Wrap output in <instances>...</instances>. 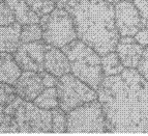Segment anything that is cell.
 Instances as JSON below:
<instances>
[{
    "label": "cell",
    "instance_id": "6da1fadb",
    "mask_svg": "<svg viewBox=\"0 0 148 136\" xmlns=\"http://www.w3.org/2000/svg\"><path fill=\"white\" fill-rule=\"evenodd\" d=\"M96 92L107 131L148 132V81L138 70L104 77Z\"/></svg>",
    "mask_w": 148,
    "mask_h": 136
},
{
    "label": "cell",
    "instance_id": "7a4b0ae2",
    "mask_svg": "<svg viewBox=\"0 0 148 136\" xmlns=\"http://www.w3.org/2000/svg\"><path fill=\"white\" fill-rule=\"evenodd\" d=\"M65 8L74 20L79 40L101 56L115 51L120 35L113 4L105 0H69Z\"/></svg>",
    "mask_w": 148,
    "mask_h": 136
},
{
    "label": "cell",
    "instance_id": "3957f363",
    "mask_svg": "<svg viewBox=\"0 0 148 136\" xmlns=\"http://www.w3.org/2000/svg\"><path fill=\"white\" fill-rule=\"evenodd\" d=\"M71 64V73L97 90L104 79L101 56L93 48L77 39L61 48Z\"/></svg>",
    "mask_w": 148,
    "mask_h": 136
},
{
    "label": "cell",
    "instance_id": "277c9868",
    "mask_svg": "<svg viewBox=\"0 0 148 136\" xmlns=\"http://www.w3.org/2000/svg\"><path fill=\"white\" fill-rule=\"evenodd\" d=\"M42 41L48 45L63 48L78 39L74 20L66 8H56L54 10L40 17Z\"/></svg>",
    "mask_w": 148,
    "mask_h": 136
},
{
    "label": "cell",
    "instance_id": "5b68a950",
    "mask_svg": "<svg viewBox=\"0 0 148 136\" xmlns=\"http://www.w3.org/2000/svg\"><path fill=\"white\" fill-rule=\"evenodd\" d=\"M59 107L69 112L73 109L97 99V92L72 73L59 77L56 85Z\"/></svg>",
    "mask_w": 148,
    "mask_h": 136
},
{
    "label": "cell",
    "instance_id": "8992f818",
    "mask_svg": "<svg viewBox=\"0 0 148 136\" xmlns=\"http://www.w3.org/2000/svg\"><path fill=\"white\" fill-rule=\"evenodd\" d=\"M66 132H108L101 102L93 100L67 112Z\"/></svg>",
    "mask_w": 148,
    "mask_h": 136
},
{
    "label": "cell",
    "instance_id": "52a82bcc",
    "mask_svg": "<svg viewBox=\"0 0 148 136\" xmlns=\"http://www.w3.org/2000/svg\"><path fill=\"white\" fill-rule=\"evenodd\" d=\"M19 132H52V111L23 101L14 114Z\"/></svg>",
    "mask_w": 148,
    "mask_h": 136
},
{
    "label": "cell",
    "instance_id": "ba28073f",
    "mask_svg": "<svg viewBox=\"0 0 148 136\" xmlns=\"http://www.w3.org/2000/svg\"><path fill=\"white\" fill-rule=\"evenodd\" d=\"M46 43L35 41L30 43H21L14 56L22 71H33L40 73L45 71V52Z\"/></svg>",
    "mask_w": 148,
    "mask_h": 136
},
{
    "label": "cell",
    "instance_id": "9c48e42d",
    "mask_svg": "<svg viewBox=\"0 0 148 136\" xmlns=\"http://www.w3.org/2000/svg\"><path fill=\"white\" fill-rule=\"evenodd\" d=\"M114 8L115 23L120 37H134L139 30L145 27L134 2L122 0L114 5Z\"/></svg>",
    "mask_w": 148,
    "mask_h": 136
},
{
    "label": "cell",
    "instance_id": "30bf717a",
    "mask_svg": "<svg viewBox=\"0 0 148 136\" xmlns=\"http://www.w3.org/2000/svg\"><path fill=\"white\" fill-rule=\"evenodd\" d=\"M14 86L18 96L30 102L34 101L45 89L40 74L33 71H23Z\"/></svg>",
    "mask_w": 148,
    "mask_h": 136
},
{
    "label": "cell",
    "instance_id": "8fae6325",
    "mask_svg": "<svg viewBox=\"0 0 148 136\" xmlns=\"http://www.w3.org/2000/svg\"><path fill=\"white\" fill-rule=\"evenodd\" d=\"M145 48L134 37H121L115 49L124 68L137 69Z\"/></svg>",
    "mask_w": 148,
    "mask_h": 136
},
{
    "label": "cell",
    "instance_id": "7c38bea8",
    "mask_svg": "<svg viewBox=\"0 0 148 136\" xmlns=\"http://www.w3.org/2000/svg\"><path fill=\"white\" fill-rule=\"evenodd\" d=\"M45 71L57 77L71 73V64L66 54L60 48L46 45L45 52Z\"/></svg>",
    "mask_w": 148,
    "mask_h": 136
},
{
    "label": "cell",
    "instance_id": "4fadbf2b",
    "mask_svg": "<svg viewBox=\"0 0 148 136\" xmlns=\"http://www.w3.org/2000/svg\"><path fill=\"white\" fill-rule=\"evenodd\" d=\"M22 25L15 22L8 26H0V52L15 53L21 45Z\"/></svg>",
    "mask_w": 148,
    "mask_h": 136
},
{
    "label": "cell",
    "instance_id": "5bb4252c",
    "mask_svg": "<svg viewBox=\"0 0 148 136\" xmlns=\"http://www.w3.org/2000/svg\"><path fill=\"white\" fill-rule=\"evenodd\" d=\"M22 74V69L19 67L12 53L0 52V82L15 85Z\"/></svg>",
    "mask_w": 148,
    "mask_h": 136
},
{
    "label": "cell",
    "instance_id": "9a60e30c",
    "mask_svg": "<svg viewBox=\"0 0 148 136\" xmlns=\"http://www.w3.org/2000/svg\"><path fill=\"white\" fill-rule=\"evenodd\" d=\"M5 2L12 8L16 21L21 25L40 23V17L31 10L25 0H5Z\"/></svg>",
    "mask_w": 148,
    "mask_h": 136
},
{
    "label": "cell",
    "instance_id": "2e32d148",
    "mask_svg": "<svg viewBox=\"0 0 148 136\" xmlns=\"http://www.w3.org/2000/svg\"><path fill=\"white\" fill-rule=\"evenodd\" d=\"M101 68L105 77L118 75L125 69L116 51H111L101 56Z\"/></svg>",
    "mask_w": 148,
    "mask_h": 136
},
{
    "label": "cell",
    "instance_id": "e0dca14e",
    "mask_svg": "<svg viewBox=\"0 0 148 136\" xmlns=\"http://www.w3.org/2000/svg\"><path fill=\"white\" fill-rule=\"evenodd\" d=\"M38 107L48 110H52L59 106V100L56 87H45L42 94L38 95L36 99L33 101Z\"/></svg>",
    "mask_w": 148,
    "mask_h": 136
},
{
    "label": "cell",
    "instance_id": "ac0fdd59",
    "mask_svg": "<svg viewBox=\"0 0 148 136\" xmlns=\"http://www.w3.org/2000/svg\"><path fill=\"white\" fill-rule=\"evenodd\" d=\"M42 40V28L40 23L22 25L21 43H30Z\"/></svg>",
    "mask_w": 148,
    "mask_h": 136
},
{
    "label": "cell",
    "instance_id": "d6986e66",
    "mask_svg": "<svg viewBox=\"0 0 148 136\" xmlns=\"http://www.w3.org/2000/svg\"><path fill=\"white\" fill-rule=\"evenodd\" d=\"M25 2L40 17L48 15L57 8L56 0H25Z\"/></svg>",
    "mask_w": 148,
    "mask_h": 136
},
{
    "label": "cell",
    "instance_id": "ffe728a7",
    "mask_svg": "<svg viewBox=\"0 0 148 136\" xmlns=\"http://www.w3.org/2000/svg\"><path fill=\"white\" fill-rule=\"evenodd\" d=\"M52 132L62 133L66 132L67 113L59 106L52 109Z\"/></svg>",
    "mask_w": 148,
    "mask_h": 136
},
{
    "label": "cell",
    "instance_id": "44dd1931",
    "mask_svg": "<svg viewBox=\"0 0 148 136\" xmlns=\"http://www.w3.org/2000/svg\"><path fill=\"white\" fill-rule=\"evenodd\" d=\"M17 90L12 84L0 82V104L6 106L17 97Z\"/></svg>",
    "mask_w": 148,
    "mask_h": 136
},
{
    "label": "cell",
    "instance_id": "7402d4cb",
    "mask_svg": "<svg viewBox=\"0 0 148 136\" xmlns=\"http://www.w3.org/2000/svg\"><path fill=\"white\" fill-rule=\"evenodd\" d=\"M17 22L10 5L4 0H0V26H8Z\"/></svg>",
    "mask_w": 148,
    "mask_h": 136
},
{
    "label": "cell",
    "instance_id": "603a6c76",
    "mask_svg": "<svg viewBox=\"0 0 148 136\" xmlns=\"http://www.w3.org/2000/svg\"><path fill=\"white\" fill-rule=\"evenodd\" d=\"M0 132H19V127L14 115L5 112L0 114Z\"/></svg>",
    "mask_w": 148,
    "mask_h": 136
},
{
    "label": "cell",
    "instance_id": "cb8c5ba5",
    "mask_svg": "<svg viewBox=\"0 0 148 136\" xmlns=\"http://www.w3.org/2000/svg\"><path fill=\"white\" fill-rule=\"evenodd\" d=\"M133 1L140 12L144 26L148 28V0H133Z\"/></svg>",
    "mask_w": 148,
    "mask_h": 136
},
{
    "label": "cell",
    "instance_id": "d4e9b609",
    "mask_svg": "<svg viewBox=\"0 0 148 136\" xmlns=\"http://www.w3.org/2000/svg\"><path fill=\"white\" fill-rule=\"evenodd\" d=\"M138 72L148 81V46H146L137 67Z\"/></svg>",
    "mask_w": 148,
    "mask_h": 136
},
{
    "label": "cell",
    "instance_id": "484cf974",
    "mask_svg": "<svg viewBox=\"0 0 148 136\" xmlns=\"http://www.w3.org/2000/svg\"><path fill=\"white\" fill-rule=\"evenodd\" d=\"M40 74V77H42V83H44L45 87H56L59 77L55 76V75L51 74V73L47 72V71H42Z\"/></svg>",
    "mask_w": 148,
    "mask_h": 136
},
{
    "label": "cell",
    "instance_id": "4316f807",
    "mask_svg": "<svg viewBox=\"0 0 148 136\" xmlns=\"http://www.w3.org/2000/svg\"><path fill=\"white\" fill-rule=\"evenodd\" d=\"M134 37L136 39V41L140 45H142L143 47L148 46V28L143 27L140 29L136 35H134Z\"/></svg>",
    "mask_w": 148,
    "mask_h": 136
},
{
    "label": "cell",
    "instance_id": "83f0119b",
    "mask_svg": "<svg viewBox=\"0 0 148 136\" xmlns=\"http://www.w3.org/2000/svg\"><path fill=\"white\" fill-rule=\"evenodd\" d=\"M23 101H24V100H23L21 97L17 96V97H16V99L14 100L12 103H10L8 105H6V106H5L4 112H5V113L10 114V115H14V114H15V112L17 111L18 107L20 106L21 103H22Z\"/></svg>",
    "mask_w": 148,
    "mask_h": 136
},
{
    "label": "cell",
    "instance_id": "f1b7e54d",
    "mask_svg": "<svg viewBox=\"0 0 148 136\" xmlns=\"http://www.w3.org/2000/svg\"><path fill=\"white\" fill-rule=\"evenodd\" d=\"M105 1H107V2H109V3H111V4L115 5L116 3H118L119 1H121V0H105Z\"/></svg>",
    "mask_w": 148,
    "mask_h": 136
},
{
    "label": "cell",
    "instance_id": "f546056e",
    "mask_svg": "<svg viewBox=\"0 0 148 136\" xmlns=\"http://www.w3.org/2000/svg\"><path fill=\"white\" fill-rule=\"evenodd\" d=\"M4 108H5V106H3V105L0 104V114L4 112Z\"/></svg>",
    "mask_w": 148,
    "mask_h": 136
},
{
    "label": "cell",
    "instance_id": "4dcf8cb0",
    "mask_svg": "<svg viewBox=\"0 0 148 136\" xmlns=\"http://www.w3.org/2000/svg\"><path fill=\"white\" fill-rule=\"evenodd\" d=\"M128 1H132V0H128Z\"/></svg>",
    "mask_w": 148,
    "mask_h": 136
},
{
    "label": "cell",
    "instance_id": "1f68e13d",
    "mask_svg": "<svg viewBox=\"0 0 148 136\" xmlns=\"http://www.w3.org/2000/svg\"><path fill=\"white\" fill-rule=\"evenodd\" d=\"M4 1H5V0H4Z\"/></svg>",
    "mask_w": 148,
    "mask_h": 136
}]
</instances>
